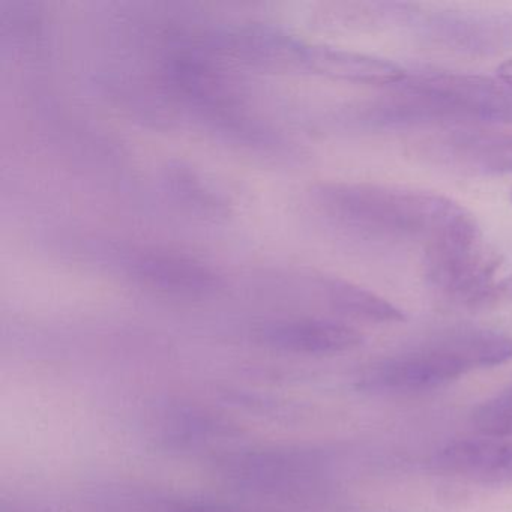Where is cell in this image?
<instances>
[{"instance_id": "6da1fadb", "label": "cell", "mask_w": 512, "mask_h": 512, "mask_svg": "<svg viewBox=\"0 0 512 512\" xmlns=\"http://www.w3.org/2000/svg\"><path fill=\"white\" fill-rule=\"evenodd\" d=\"M512 359V335L484 328H454L400 355L371 365L359 386L380 394L433 391L476 368Z\"/></svg>"}, {"instance_id": "7a4b0ae2", "label": "cell", "mask_w": 512, "mask_h": 512, "mask_svg": "<svg viewBox=\"0 0 512 512\" xmlns=\"http://www.w3.org/2000/svg\"><path fill=\"white\" fill-rule=\"evenodd\" d=\"M329 211L371 238L421 241L442 232L464 206L440 194L382 184H344L325 191Z\"/></svg>"}, {"instance_id": "3957f363", "label": "cell", "mask_w": 512, "mask_h": 512, "mask_svg": "<svg viewBox=\"0 0 512 512\" xmlns=\"http://www.w3.org/2000/svg\"><path fill=\"white\" fill-rule=\"evenodd\" d=\"M398 86L416 104L425 125L458 121L512 124V86L497 77L427 70L409 73Z\"/></svg>"}, {"instance_id": "277c9868", "label": "cell", "mask_w": 512, "mask_h": 512, "mask_svg": "<svg viewBox=\"0 0 512 512\" xmlns=\"http://www.w3.org/2000/svg\"><path fill=\"white\" fill-rule=\"evenodd\" d=\"M409 31L428 46L460 55L512 52V11H425L419 7Z\"/></svg>"}, {"instance_id": "5b68a950", "label": "cell", "mask_w": 512, "mask_h": 512, "mask_svg": "<svg viewBox=\"0 0 512 512\" xmlns=\"http://www.w3.org/2000/svg\"><path fill=\"white\" fill-rule=\"evenodd\" d=\"M425 157L467 175L512 173V133L460 131L443 134L424 145Z\"/></svg>"}, {"instance_id": "8992f818", "label": "cell", "mask_w": 512, "mask_h": 512, "mask_svg": "<svg viewBox=\"0 0 512 512\" xmlns=\"http://www.w3.org/2000/svg\"><path fill=\"white\" fill-rule=\"evenodd\" d=\"M257 340L280 352L296 355H337L361 346L356 329L328 320H284L257 329Z\"/></svg>"}, {"instance_id": "52a82bcc", "label": "cell", "mask_w": 512, "mask_h": 512, "mask_svg": "<svg viewBox=\"0 0 512 512\" xmlns=\"http://www.w3.org/2000/svg\"><path fill=\"white\" fill-rule=\"evenodd\" d=\"M433 466L439 472L481 484L512 482V440H457L434 455Z\"/></svg>"}, {"instance_id": "ba28073f", "label": "cell", "mask_w": 512, "mask_h": 512, "mask_svg": "<svg viewBox=\"0 0 512 512\" xmlns=\"http://www.w3.org/2000/svg\"><path fill=\"white\" fill-rule=\"evenodd\" d=\"M319 62L328 73L364 85L398 86L409 76V71L395 62L359 53L325 52Z\"/></svg>"}, {"instance_id": "9c48e42d", "label": "cell", "mask_w": 512, "mask_h": 512, "mask_svg": "<svg viewBox=\"0 0 512 512\" xmlns=\"http://www.w3.org/2000/svg\"><path fill=\"white\" fill-rule=\"evenodd\" d=\"M329 304L344 316L370 323H401L406 314L382 296L341 280L326 284Z\"/></svg>"}, {"instance_id": "30bf717a", "label": "cell", "mask_w": 512, "mask_h": 512, "mask_svg": "<svg viewBox=\"0 0 512 512\" xmlns=\"http://www.w3.org/2000/svg\"><path fill=\"white\" fill-rule=\"evenodd\" d=\"M472 422L484 437H512V386L476 407Z\"/></svg>"}, {"instance_id": "8fae6325", "label": "cell", "mask_w": 512, "mask_h": 512, "mask_svg": "<svg viewBox=\"0 0 512 512\" xmlns=\"http://www.w3.org/2000/svg\"><path fill=\"white\" fill-rule=\"evenodd\" d=\"M503 302H512V275L499 283H494L490 296H488L487 307H494Z\"/></svg>"}, {"instance_id": "7c38bea8", "label": "cell", "mask_w": 512, "mask_h": 512, "mask_svg": "<svg viewBox=\"0 0 512 512\" xmlns=\"http://www.w3.org/2000/svg\"><path fill=\"white\" fill-rule=\"evenodd\" d=\"M497 79L502 80L506 85L512 86V59L503 62V64L497 68Z\"/></svg>"}, {"instance_id": "4fadbf2b", "label": "cell", "mask_w": 512, "mask_h": 512, "mask_svg": "<svg viewBox=\"0 0 512 512\" xmlns=\"http://www.w3.org/2000/svg\"><path fill=\"white\" fill-rule=\"evenodd\" d=\"M511 200H512V190H511Z\"/></svg>"}]
</instances>
